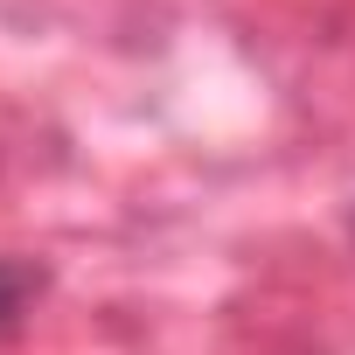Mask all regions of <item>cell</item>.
<instances>
[{
  "mask_svg": "<svg viewBox=\"0 0 355 355\" xmlns=\"http://www.w3.org/2000/svg\"><path fill=\"white\" fill-rule=\"evenodd\" d=\"M35 286H42V272L35 265H15V258H0V327H8L28 300H35Z\"/></svg>",
  "mask_w": 355,
  "mask_h": 355,
  "instance_id": "6da1fadb",
  "label": "cell"
}]
</instances>
